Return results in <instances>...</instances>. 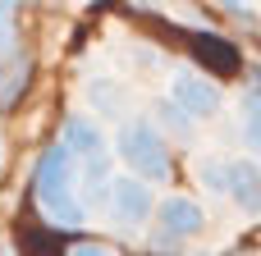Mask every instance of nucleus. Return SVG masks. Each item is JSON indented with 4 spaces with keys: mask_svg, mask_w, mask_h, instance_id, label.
I'll return each mask as SVG.
<instances>
[{
    "mask_svg": "<svg viewBox=\"0 0 261 256\" xmlns=\"http://www.w3.org/2000/svg\"><path fill=\"white\" fill-rule=\"evenodd\" d=\"M115 147L128 160L133 179H142V183L170 179V151H165V137H161V128L151 119H128L119 128V137H115Z\"/></svg>",
    "mask_w": 261,
    "mask_h": 256,
    "instance_id": "nucleus-1",
    "label": "nucleus"
},
{
    "mask_svg": "<svg viewBox=\"0 0 261 256\" xmlns=\"http://www.w3.org/2000/svg\"><path fill=\"white\" fill-rule=\"evenodd\" d=\"M73 165H78V160H73L60 142L41 151V160H37V169H32V183H37V202H41V206L73 192Z\"/></svg>",
    "mask_w": 261,
    "mask_h": 256,
    "instance_id": "nucleus-2",
    "label": "nucleus"
},
{
    "mask_svg": "<svg viewBox=\"0 0 261 256\" xmlns=\"http://www.w3.org/2000/svg\"><path fill=\"white\" fill-rule=\"evenodd\" d=\"M170 105H179V115H188V119H211L220 110V87L211 78L179 73V78H170Z\"/></svg>",
    "mask_w": 261,
    "mask_h": 256,
    "instance_id": "nucleus-3",
    "label": "nucleus"
},
{
    "mask_svg": "<svg viewBox=\"0 0 261 256\" xmlns=\"http://www.w3.org/2000/svg\"><path fill=\"white\" fill-rule=\"evenodd\" d=\"M156 220H161V243L165 247L202 234V224H206V215H202V206L193 197H165V202H156Z\"/></svg>",
    "mask_w": 261,
    "mask_h": 256,
    "instance_id": "nucleus-4",
    "label": "nucleus"
},
{
    "mask_svg": "<svg viewBox=\"0 0 261 256\" xmlns=\"http://www.w3.org/2000/svg\"><path fill=\"white\" fill-rule=\"evenodd\" d=\"M110 211H115V220L119 224H128V229H138V224H147V215L156 211V197H151V188L142 183V179H115L110 183Z\"/></svg>",
    "mask_w": 261,
    "mask_h": 256,
    "instance_id": "nucleus-5",
    "label": "nucleus"
},
{
    "mask_svg": "<svg viewBox=\"0 0 261 256\" xmlns=\"http://www.w3.org/2000/svg\"><path fill=\"white\" fill-rule=\"evenodd\" d=\"M60 147H64L73 160H96V156H106V137H101V128H96L87 115H69V119H64Z\"/></svg>",
    "mask_w": 261,
    "mask_h": 256,
    "instance_id": "nucleus-6",
    "label": "nucleus"
},
{
    "mask_svg": "<svg viewBox=\"0 0 261 256\" xmlns=\"http://www.w3.org/2000/svg\"><path fill=\"white\" fill-rule=\"evenodd\" d=\"M225 192L243 211H261V165H252V160H229L225 165Z\"/></svg>",
    "mask_w": 261,
    "mask_h": 256,
    "instance_id": "nucleus-7",
    "label": "nucleus"
},
{
    "mask_svg": "<svg viewBox=\"0 0 261 256\" xmlns=\"http://www.w3.org/2000/svg\"><path fill=\"white\" fill-rule=\"evenodd\" d=\"M193 55H197L206 69H216V73H239V64H243L239 46L225 41V37H216V32H197V37H193Z\"/></svg>",
    "mask_w": 261,
    "mask_h": 256,
    "instance_id": "nucleus-8",
    "label": "nucleus"
},
{
    "mask_svg": "<svg viewBox=\"0 0 261 256\" xmlns=\"http://www.w3.org/2000/svg\"><path fill=\"white\" fill-rule=\"evenodd\" d=\"M46 211V220L55 224V229H78V224H87V206L69 192V197H55V202H46L41 206Z\"/></svg>",
    "mask_w": 261,
    "mask_h": 256,
    "instance_id": "nucleus-9",
    "label": "nucleus"
},
{
    "mask_svg": "<svg viewBox=\"0 0 261 256\" xmlns=\"http://www.w3.org/2000/svg\"><path fill=\"white\" fill-rule=\"evenodd\" d=\"M28 73H32V60H28V55H14V64H9V73H5V82H0V105H14V96L23 92Z\"/></svg>",
    "mask_w": 261,
    "mask_h": 256,
    "instance_id": "nucleus-10",
    "label": "nucleus"
},
{
    "mask_svg": "<svg viewBox=\"0 0 261 256\" xmlns=\"http://www.w3.org/2000/svg\"><path fill=\"white\" fill-rule=\"evenodd\" d=\"M83 183H87V197H92V202H106V183H110V165H106V156L83 160Z\"/></svg>",
    "mask_w": 261,
    "mask_h": 256,
    "instance_id": "nucleus-11",
    "label": "nucleus"
},
{
    "mask_svg": "<svg viewBox=\"0 0 261 256\" xmlns=\"http://www.w3.org/2000/svg\"><path fill=\"white\" fill-rule=\"evenodd\" d=\"M92 101H96V105H106L110 115H119V105H124V92H119L115 82H92Z\"/></svg>",
    "mask_w": 261,
    "mask_h": 256,
    "instance_id": "nucleus-12",
    "label": "nucleus"
},
{
    "mask_svg": "<svg viewBox=\"0 0 261 256\" xmlns=\"http://www.w3.org/2000/svg\"><path fill=\"white\" fill-rule=\"evenodd\" d=\"M156 115H161V124H170V128H174L179 137H188V124H193V119H188V115H179V105L161 101V105H156Z\"/></svg>",
    "mask_w": 261,
    "mask_h": 256,
    "instance_id": "nucleus-13",
    "label": "nucleus"
},
{
    "mask_svg": "<svg viewBox=\"0 0 261 256\" xmlns=\"http://www.w3.org/2000/svg\"><path fill=\"white\" fill-rule=\"evenodd\" d=\"M197 174H202V183H206L211 192H225V165H216V160H202V165H197Z\"/></svg>",
    "mask_w": 261,
    "mask_h": 256,
    "instance_id": "nucleus-14",
    "label": "nucleus"
},
{
    "mask_svg": "<svg viewBox=\"0 0 261 256\" xmlns=\"http://www.w3.org/2000/svg\"><path fill=\"white\" fill-rule=\"evenodd\" d=\"M243 137H248V147L261 151V105H248V119H243Z\"/></svg>",
    "mask_w": 261,
    "mask_h": 256,
    "instance_id": "nucleus-15",
    "label": "nucleus"
},
{
    "mask_svg": "<svg viewBox=\"0 0 261 256\" xmlns=\"http://www.w3.org/2000/svg\"><path fill=\"white\" fill-rule=\"evenodd\" d=\"M69 256H115V252H110L106 243H73V247H69Z\"/></svg>",
    "mask_w": 261,
    "mask_h": 256,
    "instance_id": "nucleus-16",
    "label": "nucleus"
},
{
    "mask_svg": "<svg viewBox=\"0 0 261 256\" xmlns=\"http://www.w3.org/2000/svg\"><path fill=\"white\" fill-rule=\"evenodd\" d=\"M9 37H14V9L0 5V46H9Z\"/></svg>",
    "mask_w": 261,
    "mask_h": 256,
    "instance_id": "nucleus-17",
    "label": "nucleus"
},
{
    "mask_svg": "<svg viewBox=\"0 0 261 256\" xmlns=\"http://www.w3.org/2000/svg\"><path fill=\"white\" fill-rule=\"evenodd\" d=\"M243 256H261V252H243Z\"/></svg>",
    "mask_w": 261,
    "mask_h": 256,
    "instance_id": "nucleus-18",
    "label": "nucleus"
},
{
    "mask_svg": "<svg viewBox=\"0 0 261 256\" xmlns=\"http://www.w3.org/2000/svg\"><path fill=\"white\" fill-rule=\"evenodd\" d=\"M0 256H9V252H0Z\"/></svg>",
    "mask_w": 261,
    "mask_h": 256,
    "instance_id": "nucleus-19",
    "label": "nucleus"
}]
</instances>
